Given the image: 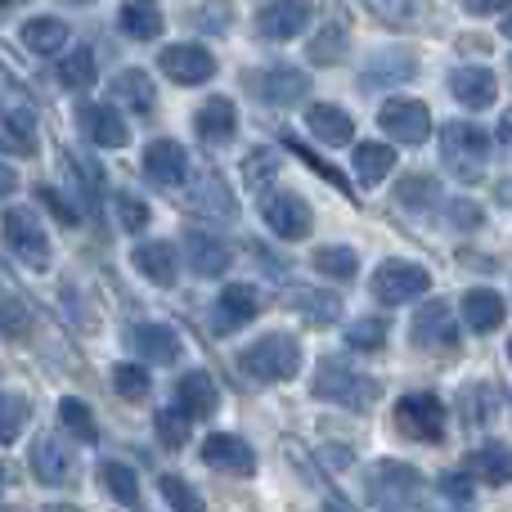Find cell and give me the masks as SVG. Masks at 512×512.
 Segmentation results:
<instances>
[{
    "label": "cell",
    "mask_w": 512,
    "mask_h": 512,
    "mask_svg": "<svg viewBox=\"0 0 512 512\" xmlns=\"http://www.w3.org/2000/svg\"><path fill=\"white\" fill-rule=\"evenodd\" d=\"M131 261H135V270L144 274L149 283H158V288H171L176 283V274H180V256L171 243H140V248L131 252Z\"/></svg>",
    "instance_id": "cb8c5ba5"
},
{
    "label": "cell",
    "mask_w": 512,
    "mask_h": 512,
    "mask_svg": "<svg viewBox=\"0 0 512 512\" xmlns=\"http://www.w3.org/2000/svg\"><path fill=\"white\" fill-rule=\"evenodd\" d=\"M270 176H279V153L274 149H256V153L243 158V180H248L252 189H265Z\"/></svg>",
    "instance_id": "c3c4849f"
},
{
    "label": "cell",
    "mask_w": 512,
    "mask_h": 512,
    "mask_svg": "<svg viewBox=\"0 0 512 512\" xmlns=\"http://www.w3.org/2000/svg\"><path fill=\"white\" fill-rule=\"evenodd\" d=\"M468 477L486 481V486H508L512 481V450L508 445H481V450H472Z\"/></svg>",
    "instance_id": "f546056e"
},
{
    "label": "cell",
    "mask_w": 512,
    "mask_h": 512,
    "mask_svg": "<svg viewBox=\"0 0 512 512\" xmlns=\"http://www.w3.org/2000/svg\"><path fill=\"white\" fill-rule=\"evenodd\" d=\"M131 351L144 355L149 364H176L180 360V333L171 324H158V319H149V324H135L131 328Z\"/></svg>",
    "instance_id": "ac0fdd59"
},
{
    "label": "cell",
    "mask_w": 512,
    "mask_h": 512,
    "mask_svg": "<svg viewBox=\"0 0 512 512\" xmlns=\"http://www.w3.org/2000/svg\"><path fill=\"white\" fill-rule=\"evenodd\" d=\"M463 319H468L472 333H495L504 324V297L495 288H472L463 297Z\"/></svg>",
    "instance_id": "f1b7e54d"
},
{
    "label": "cell",
    "mask_w": 512,
    "mask_h": 512,
    "mask_svg": "<svg viewBox=\"0 0 512 512\" xmlns=\"http://www.w3.org/2000/svg\"><path fill=\"white\" fill-rule=\"evenodd\" d=\"M306 126H310V135H315L319 144H333V149H342V144L355 140V117L346 113V108H337V104H310L306 108Z\"/></svg>",
    "instance_id": "7402d4cb"
},
{
    "label": "cell",
    "mask_w": 512,
    "mask_h": 512,
    "mask_svg": "<svg viewBox=\"0 0 512 512\" xmlns=\"http://www.w3.org/2000/svg\"><path fill=\"white\" fill-rule=\"evenodd\" d=\"M441 162L459 180H481L490 162V135L472 122H445L441 126Z\"/></svg>",
    "instance_id": "7a4b0ae2"
},
{
    "label": "cell",
    "mask_w": 512,
    "mask_h": 512,
    "mask_svg": "<svg viewBox=\"0 0 512 512\" xmlns=\"http://www.w3.org/2000/svg\"><path fill=\"white\" fill-rule=\"evenodd\" d=\"M158 68L167 72L176 86H203V81L216 77V59L207 45H194V41H180V45H167L158 54Z\"/></svg>",
    "instance_id": "30bf717a"
},
{
    "label": "cell",
    "mask_w": 512,
    "mask_h": 512,
    "mask_svg": "<svg viewBox=\"0 0 512 512\" xmlns=\"http://www.w3.org/2000/svg\"><path fill=\"white\" fill-rule=\"evenodd\" d=\"M0 230H5L9 252H14L18 261L27 265V270H50V239H45V230H41V221H36V212L9 207L5 221H0Z\"/></svg>",
    "instance_id": "5b68a950"
},
{
    "label": "cell",
    "mask_w": 512,
    "mask_h": 512,
    "mask_svg": "<svg viewBox=\"0 0 512 512\" xmlns=\"http://www.w3.org/2000/svg\"><path fill=\"white\" fill-rule=\"evenodd\" d=\"M292 306H297L315 328H328L333 319H342V297H337V292H324V288L292 292Z\"/></svg>",
    "instance_id": "e575fe53"
},
{
    "label": "cell",
    "mask_w": 512,
    "mask_h": 512,
    "mask_svg": "<svg viewBox=\"0 0 512 512\" xmlns=\"http://www.w3.org/2000/svg\"><path fill=\"white\" fill-rule=\"evenodd\" d=\"M414 346L423 351H454L459 346V319H454L450 301H427L423 310L414 315Z\"/></svg>",
    "instance_id": "7c38bea8"
},
{
    "label": "cell",
    "mask_w": 512,
    "mask_h": 512,
    "mask_svg": "<svg viewBox=\"0 0 512 512\" xmlns=\"http://www.w3.org/2000/svg\"><path fill=\"white\" fill-rule=\"evenodd\" d=\"M239 364L256 382H288V378H297V369H301V346H297V337H288V333H265L239 355Z\"/></svg>",
    "instance_id": "3957f363"
},
{
    "label": "cell",
    "mask_w": 512,
    "mask_h": 512,
    "mask_svg": "<svg viewBox=\"0 0 512 512\" xmlns=\"http://www.w3.org/2000/svg\"><path fill=\"white\" fill-rule=\"evenodd\" d=\"M369 14L382 23H409V18L423 14V5H369Z\"/></svg>",
    "instance_id": "db71d44e"
},
{
    "label": "cell",
    "mask_w": 512,
    "mask_h": 512,
    "mask_svg": "<svg viewBox=\"0 0 512 512\" xmlns=\"http://www.w3.org/2000/svg\"><path fill=\"white\" fill-rule=\"evenodd\" d=\"M441 495L472 499V477H468V472H445V477H441Z\"/></svg>",
    "instance_id": "9f6ffc18"
},
{
    "label": "cell",
    "mask_w": 512,
    "mask_h": 512,
    "mask_svg": "<svg viewBox=\"0 0 512 512\" xmlns=\"http://www.w3.org/2000/svg\"><path fill=\"white\" fill-rule=\"evenodd\" d=\"M508 360H512V342H508Z\"/></svg>",
    "instance_id": "e7e4bbea"
},
{
    "label": "cell",
    "mask_w": 512,
    "mask_h": 512,
    "mask_svg": "<svg viewBox=\"0 0 512 512\" xmlns=\"http://www.w3.org/2000/svg\"><path fill=\"white\" fill-rule=\"evenodd\" d=\"M315 270L324 274V279H355L360 256H355L351 248H342V243H333V248H319L315 252Z\"/></svg>",
    "instance_id": "7bdbcfd3"
},
{
    "label": "cell",
    "mask_w": 512,
    "mask_h": 512,
    "mask_svg": "<svg viewBox=\"0 0 512 512\" xmlns=\"http://www.w3.org/2000/svg\"><path fill=\"white\" fill-rule=\"evenodd\" d=\"M27 418H32L27 396H18V391H0V445L18 441V432L27 427Z\"/></svg>",
    "instance_id": "60d3db41"
},
{
    "label": "cell",
    "mask_w": 512,
    "mask_h": 512,
    "mask_svg": "<svg viewBox=\"0 0 512 512\" xmlns=\"http://www.w3.org/2000/svg\"><path fill=\"white\" fill-rule=\"evenodd\" d=\"M203 463H212L216 472H234V477H252L256 472V454L243 436L230 432H212L203 441Z\"/></svg>",
    "instance_id": "2e32d148"
},
{
    "label": "cell",
    "mask_w": 512,
    "mask_h": 512,
    "mask_svg": "<svg viewBox=\"0 0 512 512\" xmlns=\"http://www.w3.org/2000/svg\"><path fill=\"white\" fill-rule=\"evenodd\" d=\"M216 405H221V391H216L212 373L194 369L176 382V409L189 418V423H194V418H212Z\"/></svg>",
    "instance_id": "d6986e66"
},
{
    "label": "cell",
    "mask_w": 512,
    "mask_h": 512,
    "mask_svg": "<svg viewBox=\"0 0 512 512\" xmlns=\"http://www.w3.org/2000/svg\"><path fill=\"white\" fill-rule=\"evenodd\" d=\"M212 315H216L221 333H239L243 324H252V319L261 315V292H256V283H225Z\"/></svg>",
    "instance_id": "5bb4252c"
},
{
    "label": "cell",
    "mask_w": 512,
    "mask_h": 512,
    "mask_svg": "<svg viewBox=\"0 0 512 512\" xmlns=\"http://www.w3.org/2000/svg\"><path fill=\"white\" fill-rule=\"evenodd\" d=\"M346 50H351V32H346V23H324L315 36H310L306 59L315 63V68H333Z\"/></svg>",
    "instance_id": "1f68e13d"
},
{
    "label": "cell",
    "mask_w": 512,
    "mask_h": 512,
    "mask_svg": "<svg viewBox=\"0 0 512 512\" xmlns=\"http://www.w3.org/2000/svg\"><path fill=\"white\" fill-rule=\"evenodd\" d=\"M310 95V77L301 68H292V63H274V68H265L261 77V99L274 108H292L301 104V99Z\"/></svg>",
    "instance_id": "44dd1931"
},
{
    "label": "cell",
    "mask_w": 512,
    "mask_h": 512,
    "mask_svg": "<svg viewBox=\"0 0 512 512\" xmlns=\"http://www.w3.org/2000/svg\"><path fill=\"white\" fill-rule=\"evenodd\" d=\"M396 171V149L391 144H355V176L364 185H382Z\"/></svg>",
    "instance_id": "d590c367"
},
{
    "label": "cell",
    "mask_w": 512,
    "mask_h": 512,
    "mask_svg": "<svg viewBox=\"0 0 512 512\" xmlns=\"http://www.w3.org/2000/svg\"><path fill=\"white\" fill-rule=\"evenodd\" d=\"M144 176L158 189H176L189 176V153L176 140H149V149H144Z\"/></svg>",
    "instance_id": "9a60e30c"
},
{
    "label": "cell",
    "mask_w": 512,
    "mask_h": 512,
    "mask_svg": "<svg viewBox=\"0 0 512 512\" xmlns=\"http://www.w3.org/2000/svg\"><path fill=\"white\" fill-rule=\"evenodd\" d=\"M77 126L86 131L90 144H99V149H126V140H131L122 108H113V104H81Z\"/></svg>",
    "instance_id": "4fadbf2b"
},
{
    "label": "cell",
    "mask_w": 512,
    "mask_h": 512,
    "mask_svg": "<svg viewBox=\"0 0 512 512\" xmlns=\"http://www.w3.org/2000/svg\"><path fill=\"white\" fill-rule=\"evenodd\" d=\"M45 512H81V508H72V504H50Z\"/></svg>",
    "instance_id": "94428289"
},
{
    "label": "cell",
    "mask_w": 512,
    "mask_h": 512,
    "mask_svg": "<svg viewBox=\"0 0 512 512\" xmlns=\"http://www.w3.org/2000/svg\"><path fill=\"white\" fill-rule=\"evenodd\" d=\"M504 36H512V9L504 14Z\"/></svg>",
    "instance_id": "be15d7a7"
},
{
    "label": "cell",
    "mask_w": 512,
    "mask_h": 512,
    "mask_svg": "<svg viewBox=\"0 0 512 512\" xmlns=\"http://www.w3.org/2000/svg\"><path fill=\"white\" fill-rule=\"evenodd\" d=\"M113 207H117V221H122V230H131V234L149 230V203H144V198H135V194H117V198H113Z\"/></svg>",
    "instance_id": "681fc988"
},
{
    "label": "cell",
    "mask_w": 512,
    "mask_h": 512,
    "mask_svg": "<svg viewBox=\"0 0 512 512\" xmlns=\"http://www.w3.org/2000/svg\"><path fill=\"white\" fill-rule=\"evenodd\" d=\"M189 18L194 23H203V27H230V9H216V5H198V9H189Z\"/></svg>",
    "instance_id": "6f0895ef"
},
{
    "label": "cell",
    "mask_w": 512,
    "mask_h": 512,
    "mask_svg": "<svg viewBox=\"0 0 512 512\" xmlns=\"http://www.w3.org/2000/svg\"><path fill=\"white\" fill-rule=\"evenodd\" d=\"M32 477L50 490H63L77 481V459H72V450L59 441V436L45 432L32 441Z\"/></svg>",
    "instance_id": "8fae6325"
},
{
    "label": "cell",
    "mask_w": 512,
    "mask_h": 512,
    "mask_svg": "<svg viewBox=\"0 0 512 512\" xmlns=\"http://www.w3.org/2000/svg\"><path fill=\"white\" fill-rule=\"evenodd\" d=\"M310 391H315L319 400H328V405H342V409H355V414H364V409L378 405V378H369V373L351 369L346 360H319L315 369V382H310Z\"/></svg>",
    "instance_id": "6da1fadb"
},
{
    "label": "cell",
    "mask_w": 512,
    "mask_h": 512,
    "mask_svg": "<svg viewBox=\"0 0 512 512\" xmlns=\"http://www.w3.org/2000/svg\"><path fill=\"white\" fill-rule=\"evenodd\" d=\"M185 252H189L194 274H203V279H216V274L230 270V248L221 239H212V234H189Z\"/></svg>",
    "instance_id": "4dcf8cb0"
},
{
    "label": "cell",
    "mask_w": 512,
    "mask_h": 512,
    "mask_svg": "<svg viewBox=\"0 0 512 512\" xmlns=\"http://www.w3.org/2000/svg\"><path fill=\"white\" fill-rule=\"evenodd\" d=\"M99 481H104V490L117 499V504L140 508V481H135V472L126 468V463H104V468H99Z\"/></svg>",
    "instance_id": "f35d334b"
},
{
    "label": "cell",
    "mask_w": 512,
    "mask_h": 512,
    "mask_svg": "<svg viewBox=\"0 0 512 512\" xmlns=\"http://www.w3.org/2000/svg\"><path fill=\"white\" fill-rule=\"evenodd\" d=\"M387 333H391V324L382 315H360L346 328V346L351 351H378V346H387Z\"/></svg>",
    "instance_id": "ab89813d"
},
{
    "label": "cell",
    "mask_w": 512,
    "mask_h": 512,
    "mask_svg": "<svg viewBox=\"0 0 512 512\" xmlns=\"http://www.w3.org/2000/svg\"><path fill=\"white\" fill-rule=\"evenodd\" d=\"M310 23V5H297V0H274V5L256 9V32L265 41H292L297 32H306Z\"/></svg>",
    "instance_id": "e0dca14e"
},
{
    "label": "cell",
    "mask_w": 512,
    "mask_h": 512,
    "mask_svg": "<svg viewBox=\"0 0 512 512\" xmlns=\"http://www.w3.org/2000/svg\"><path fill=\"white\" fill-rule=\"evenodd\" d=\"M495 409H499V396L490 387H472L468 391V423H486Z\"/></svg>",
    "instance_id": "816d5d0a"
},
{
    "label": "cell",
    "mask_w": 512,
    "mask_h": 512,
    "mask_svg": "<svg viewBox=\"0 0 512 512\" xmlns=\"http://www.w3.org/2000/svg\"><path fill=\"white\" fill-rule=\"evenodd\" d=\"M189 207L203 212V216H212V221H234V194H230V185H225L216 171L198 176V185L189 189Z\"/></svg>",
    "instance_id": "484cf974"
},
{
    "label": "cell",
    "mask_w": 512,
    "mask_h": 512,
    "mask_svg": "<svg viewBox=\"0 0 512 512\" xmlns=\"http://www.w3.org/2000/svg\"><path fill=\"white\" fill-rule=\"evenodd\" d=\"M0 486H5V472H0Z\"/></svg>",
    "instance_id": "03108f58"
},
{
    "label": "cell",
    "mask_w": 512,
    "mask_h": 512,
    "mask_svg": "<svg viewBox=\"0 0 512 512\" xmlns=\"http://www.w3.org/2000/svg\"><path fill=\"white\" fill-rule=\"evenodd\" d=\"M18 36H23V45L32 54L50 59V54H59L63 45H68V23H63V18H54V14H36V18H27Z\"/></svg>",
    "instance_id": "83f0119b"
},
{
    "label": "cell",
    "mask_w": 512,
    "mask_h": 512,
    "mask_svg": "<svg viewBox=\"0 0 512 512\" xmlns=\"http://www.w3.org/2000/svg\"><path fill=\"white\" fill-rule=\"evenodd\" d=\"M14 189H18V176H14L9 167H0V198H9Z\"/></svg>",
    "instance_id": "680465c9"
},
{
    "label": "cell",
    "mask_w": 512,
    "mask_h": 512,
    "mask_svg": "<svg viewBox=\"0 0 512 512\" xmlns=\"http://www.w3.org/2000/svg\"><path fill=\"white\" fill-rule=\"evenodd\" d=\"M450 90H454V99H459V104L490 108V104H495V95H499V81H495V72L481 68V63H459V68L450 72Z\"/></svg>",
    "instance_id": "ffe728a7"
},
{
    "label": "cell",
    "mask_w": 512,
    "mask_h": 512,
    "mask_svg": "<svg viewBox=\"0 0 512 512\" xmlns=\"http://www.w3.org/2000/svg\"><path fill=\"white\" fill-rule=\"evenodd\" d=\"M499 140H512V108H504V117H499Z\"/></svg>",
    "instance_id": "91938a15"
},
{
    "label": "cell",
    "mask_w": 512,
    "mask_h": 512,
    "mask_svg": "<svg viewBox=\"0 0 512 512\" xmlns=\"http://www.w3.org/2000/svg\"><path fill=\"white\" fill-rule=\"evenodd\" d=\"M32 333V315H27L23 301L5 297L0 301V337H27Z\"/></svg>",
    "instance_id": "f907efd6"
},
{
    "label": "cell",
    "mask_w": 512,
    "mask_h": 512,
    "mask_svg": "<svg viewBox=\"0 0 512 512\" xmlns=\"http://www.w3.org/2000/svg\"><path fill=\"white\" fill-rule=\"evenodd\" d=\"M95 77H99V72H95V54H90L86 45H81V50H72L68 59L59 63V81H63L68 90H86V86H95Z\"/></svg>",
    "instance_id": "ee69618b"
},
{
    "label": "cell",
    "mask_w": 512,
    "mask_h": 512,
    "mask_svg": "<svg viewBox=\"0 0 512 512\" xmlns=\"http://www.w3.org/2000/svg\"><path fill=\"white\" fill-rule=\"evenodd\" d=\"M113 99H122L131 113H140V117H149L153 108H158V90H153V81H149V72L144 68H122L113 77Z\"/></svg>",
    "instance_id": "4316f807"
},
{
    "label": "cell",
    "mask_w": 512,
    "mask_h": 512,
    "mask_svg": "<svg viewBox=\"0 0 512 512\" xmlns=\"http://www.w3.org/2000/svg\"><path fill=\"white\" fill-rule=\"evenodd\" d=\"M14 512H23V508H14Z\"/></svg>",
    "instance_id": "003e7915"
},
{
    "label": "cell",
    "mask_w": 512,
    "mask_h": 512,
    "mask_svg": "<svg viewBox=\"0 0 512 512\" xmlns=\"http://www.w3.org/2000/svg\"><path fill=\"white\" fill-rule=\"evenodd\" d=\"M0 153H14V158H32L36 153L32 113L27 108H14V113L0 117Z\"/></svg>",
    "instance_id": "d6a6232c"
},
{
    "label": "cell",
    "mask_w": 512,
    "mask_h": 512,
    "mask_svg": "<svg viewBox=\"0 0 512 512\" xmlns=\"http://www.w3.org/2000/svg\"><path fill=\"white\" fill-rule=\"evenodd\" d=\"M499 198H504V203H512V180H508V185H499Z\"/></svg>",
    "instance_id": "6125c7cd"
},
{
    "label": "cell",
    "mask_w": 512,
    "mask_h": 512,
    "mask_svg": "<svg viewBox=\"0 0 512 512\" xmlns=\"http://www.w3.org/2000/svg\"><path fill=\"white\" fill-rule=\"evenodd\" d=\"M113 387H117V396H126V400H144L153 382H149V369H144V364H117Z\"/></svg>",
    "instance_id": "bcb514c9"
},
{
    "label": "cell",
    "mask_w": 512,
    "mask_h": 512,
    "mask_svg": "<svg viewBox=\"0 0 512 512\" xmlns=\"http://www.w3.org/2000/svg\"><path fill=\"white\" fill-rule=\"evenodd\" d=\"M427 288H432V274L414 261H382L373 270V297L382 306H405V301L423 297Z\"/></svg>",
    "instance_id": "52a82bcc"
},
{
    "label": "cell",
    "mask_w": 512,
    "mask_h": 512,
    "mask_svg": "<svg viewBox=\"0 0 512 512\" xmlns=\"http://www.w3.org/2000/svg\"><path fill=\"white\" fill-rule=\"evenodd\" d=\"M396 198H400V207H409V212H427V207L441 203V180L427 176V171H409V176H400Z\"/></svg>",
    "instance_id": "836d02e7"
},
{
    "label": "cell",
    "mask_w": 512,
    "mask_h": 512,
    "mask_svg": "<svg viewBox=\"0 0 512 512\" xmlns=\"http://www.w3.org/2000/svg\"><path fill=\"white\" fill-rule=\"evenodd\" d=\"M418 490H423V477H418V468H409V463H400V459L373 463V472H369V499L378 508H409L418 499Z\"/></svg>",
    "instance_id": "8992f818"
},
{
    "label": "cell",
    "mask_w": 512,
    "mask_h": 512,
    "mask_svg": "<svg viewBox=\"0 0 512 512\" xmlns=\"http://www.w3.org/2000/svg\"><path fill=\"white\" fill-rule=\"evenodd\" d=\"M59 423H63V432H68V436H77V441H86V445H95V441H99L95 414H90V405H86V400H77V396L59 400Z\"/></svg>",
    "instance_id": "74e56055"
},
{
    "label": "cell",
    "mask_w": 512,
    "mask_h": 512,
    "mask_svg": "<svg viewBox=\"0 0 512 512\" xmlns=\"http://www.w3.org/2000/svg\"><path fill=\"white\" fill-rule=\"evenodd\" d=\"M153 432H158V441L167 445V450H180V445L189 441V418L171 405V409H162V414L153 418Z\"/></svg>",
    "instance_id": "7dc6e473"
},
{
    "label": "cell",
    "mask_w": 512,
    "mask_h": 512,
    "mask_svg": "<svg viewBox=\"0 0 512 512\" xmlns=\"http://www.w3.org/2000/svg\"><path fill=\"white\" fill-rule=\"evenodd\" d=\"M396 427L409 441H427L436 445L445 436V405L432 391H409V396L396 400Z\"/></svg>",
    "instance_id": "277c9868"
},
{
    "label": "cell",
    "mask_w": 512,
    "mask_h": 512,
    "mask_svg": "<svg viewBox=\"0 0 512 512\" xmlns=\"http://www.w3.org/2000/svg\"><path fill=\"white\" fill-rule=\"evenodd\" d=\"M414 54L409 50H378L369 59V68L360 72V86H369V90H378V86H400V81H409L414 77Z\"/></svg>",
    "instance_id": "603a6c76"
},
{
    "label": "cell",
    "mask_w": 512,
    "mask_h": 512,
    "mask_svg": "<svg viewBox=\"0 0 512 512\" xmlns=\"http://www.w3.org/2000/svg\"><path fill=\"white\" fill-rule=\"evenodd\" d=\"M158 490H162V499L171 504V512H207L203 495H198V490L189 486L185 477H176V472H162V477H158Z\"/></svg>",
    "instance_id": "b9f144b4"
},
{
    "label": "cell",
    "mask_w": 512,
    "mask_h": 512,
    "mask_svg": "<svg viewBox=\"0 0 512 512\" xmlns=\"http://www.w3.org/2000/svg\"><path fill=\"white\" fill-rule=\"evenodd\" d=\"M378 126L387 140L396 144H423L427 135H432V113H427L423 99H387V104L378 108Z\"/></svg>",
    "instance_id": "ba28073f"
},
{
    "label": "cell",
    "mask_w": 512,
    "mask_h": 512,
    "mask_svg": "<svg viewBox=\"0 0 512 512\" xmlns=\"http://www.w3.org/2000/svg\"><path fill=\"white\" fill-rule=\"evenodd\" d=\"M450 225H454V230H477V225H481V207L477 203H450Z\"/></svg>",
    "instance_id": "11a10c76"
},
{
    "label": "cell",
    "mask_w": 512,
    "mask_h": 512,
    "mask_svg": "<svg viewBox=\"0 0 512 512\" xmlns=\"http://www.w3.org/2000/svg\"><path fill=\"white\" fill-rule=\"evenodd\" d=\"M117 27H122L131 41H158L162 36V9L158 5H122Z\"/></svg>",
    "instance_id": "8d00e7d4"
},
{
    "label": "cell",
    "mask_w": 512,
    "mask_h": 512,
    "mask_svg": "<svg viewBox=\"0 0 512 512\" xmlns=\"http://www.w3.org/2000/svg\"><path fill=\"white\" fill-rule=\"evenodd\" d=\"M283 144H288V149H292V153H297V158H301V162H306V167H310V171H319V176H324V180H328V185H337V189H342V194H351V180H346V176H342V171H337V167H333V162H324V158H319V153H315V149H306V144H301V140H297V135H283Z\"/></svg>",
    "instance_id": "f6af8a7d"
},
{
    "label": "cell",
    "mask_w": 512,
    "mask_h": 512,
    "mask_svg": "<svg viewBox=\"0 0 512 512\" xmlns=\"http://www.w3.org/2000/svg\"><path fill=\"white\" fill-rule=\"evenodd\" d=\"M36 198H41V203H45V207H50V212H54V216H59V221H63V225H77V221H81V216H77V207H72V203H68V198H63V194H59V189L41 185V189H36Z\"/></svg>",
    "instance_id": "f5cc1de1"
},
{
    "label": "cell",
    "mask_w": 512,
    "mask_h": 512,
    "mask_svg": "<svg viewBox=\"0 0 512 512\" xmlns=\"http://www.w3.org/2000/svg\"><path fill=\"white\" fill-rule=\"evenodd\" d=\"M261 221L270 225L279 239H306L310 225H315V216H310V203L301 194H288V189H279V194H265L261 198Z\"/></svg>",
    "instance_id": "9c48e42d"
},
{
    "label": "cell",
    "mask_w": 512,
    "mask_h": 512,
    "mask_svg": "<svg viewBox=\"0 0 512 512\" xmlns=\"http://www.w3.org/2000/svg\"><path fill=\"white\" fill-rule=\"evenodd\" d=\"M194 126L207 144H225V140H234V131H239V108H234L225 95H212L203 108H198Z\"/></svg>",
    "instance_id": "d4e9b609"
}]
</instances>
